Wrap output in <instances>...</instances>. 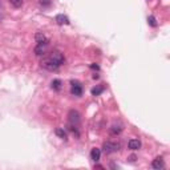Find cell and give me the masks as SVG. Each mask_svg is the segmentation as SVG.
I'll return each mask as SVG.
<instances>
[{
    "instance_id": "2",
    "label": "cell",
    "mask_w": 170,
    "mask_h": 170,
    "mask_svg": "<svg viewBox=\"0 0 170 170\" xmlns=\"http://www.w3.org/2000/svg\"><path fill=\"white\" fill-rule=\"evenodd\" d=\"M121 148V144L120 142H113V141H108V142L104 144L103 149L105 153H108V154H110V153H114V151H118Z\"/></svg>"
},
{
    "instance_id": "11",
    "label": "cell",
    "mask_w": 170,
    "mask_h": 170,
    "mask_svg": "<svg viewBox=\"0 0 170 170\" xmlns=\"http://www.w3.org/2000/svg\"><path fill=\"white\" fill-rule=\"evenodd\" d=\"M100 156H101V151H100V149H97V148L92 149V151H90V158H92L94 162H97V161L100 160Z\"/></svg>"
},
{
    "instance_id": "12",
    "label": "cell",
    "mask_w": 170,
    "mask_h": 170,
    "mask_svg": "<svg viewBox=\"0 0 170 170\" xmlns=\"http://www.w3.org/2000/svg\"><path fill=\"white\" fill-rule=\"evenodd\" d=\"M122 132V125H113L110 129H109V133L112 135H117Z\"/></svg>"
},
{
    "instance_id": "9",
    "label": "cell",
    "mask_w": 170,
    "mask_h": 170,
    "mask_svg": "<svg viewBox=\"0 0 170 170\" xmlns=\"http://www.w3.org/2000/svg\"><path fill=\"white\" fill-rule=\"evenodd\" d=\"M128 146H129V149H132V150H138L141 148V142H140V140L132 138L128 142Z\"/></svg>"
},
{
    "instance_id": "18",
    "label": "cell",
    "mask_w": 170,
    "mask_h": 170,
    "mask_svg": "<svg viewBox=\"0 0 170 170\" xmlns=\"http://www.w3.org/2000/svg\"><path fill=\"white\" fill-rule=\"evenodd\" d=\"M39 3H40V5H43V7H49V5L52 4L50 0H39Z\"/></svg>"
},
{
    "instance_id": "20",
    "label": "cell",
    "mask_w": 170,
    "mask_h": 170,
    "mask_svg": "<svg viewBox=\"0 0 170 170\" xmlns=\"http://www.w3.org/2000/svg\"><path fill=\"white\" fill-rule=\"evenodd\" d=\"M130 161H135V156H130Z\"/></svg>"
},
{
    "instance_id": "6",
    "label": "cell",
    "mask_w": 170,
    "mask_h": 170,
    "mask_svg": "<svg viewBox=\"0 0 170 170\" xmlns=\"http://www.w3.org/2000/svg\"><path fill=\"white\" fill-rule=\"evenodd\" d=\"M71 92H72V94H75V96H81L82 94V87L78 82L72 81V89H71Z\"/></svg>"
},
{
    "instance_id": "13",
    "label": "cell",
    "mask_w": 170,
    "mask_h": 170,
    "mask_svg": "<svg viewBox=\"0 0 170 170\" xmlns=\"http://www.w3.org/2000/svg\"><path fill=\"white\" fill-rule=\"evenodd\" d=\"M56 135H59V137L60 138H63L64 141H66L68 140V135H66V132H65V130L64 129H61V128H57V129H56Z\"/></svg>"
},
{
    "instance_id": "8",
    "label": "cell",
    "mask_w": 170,
    "mask_h": 170,
    "mask_svg": "<svg viewBox=\"0 0 170 170\" xmlns=\"http://www.w3.org/2000/svg\"><path fill=\"white\" fill-rule=\"evenodd\" d=\"M35 40L37 44H48V39L43 32H37L35 35Z\"/></svg>"
},
{
    "instance_id": "4",
    "label": "cell",
    "mask_w": 170,
    "mask_h": 170,
    "mask_svg": "<svg viewBox=\"0 0 170 170\" xmlns=\"http://www.w3.org/2000/svg\"><path fill=\"white\" fill-rule=\"evenodd\" d=\"M49 57L52 59L56 64H59V65H63V64H64V61H65L64 55L61 53V52H59V50H55V52H52V53L49 55Z\"/></svg>"
},
{
    "instance_id": "7",
    "label": "cell",
    "mask_w": 170,
    "mask_h": 170,
    "mask_svg": "<svg viewBox=\"0 0 170 170\" xmlns=\"http://www.w3.org/2000/svg\"><path fill=\"white\" fill-rule=\"evenodd\" d=\"M47 48H48V44H37V47L35 48V55L36 56L45 55V52H47Z\"/></svg>"
},
{
    "instance_id": "15",
    "label": "cell",
    "mask_w": 170,
    "mask_h": 170,
    "mask_svg": "<svg viewBox=\"0 0 170 170\" xmlns=\"http://www.w3.org/2000/svg\"><path fill=\"white\" fill-rule=\"evenodd\" d=\"M103 92H104V87H103V85H100V87H96V88L92 89V94L93 96H98V94H101Z\"/></svg>"
},
{
    "instance_id": "19",
    "label": "cell",
    "mask_w": 170,
    "mask_h": 170,
    "mask_svg": "<svg viewBox=\"0 0 170 170\" xmlns=\"http://www.w3.org/2000/svg\"><path fill=\"white\" fill-rule=\"evenodd\" d=\"M90 68H92V69H96V71L100 69V66H98L97 64H90Z\"/></svg>"
},
{
    "instance_id": "1",
    "label": "cell",
    "mask_w": 170,
    "mask_h": 170,
    "mask_svg": "<svg viewBox=\"0 0 170 170\" xmlns=\"http://www.w3.org/2000/svg\"><path fill=\"white\" fill-rule=\"evenodd\" d=\"M41 66L44 68V69L53 72V71H56V69H59V66H60V65H59V64H56L55 61L48 56V57H45V59L41 60Z\"/></svg>"
},
{
    "instance_id": "16",
    "label": "cell",
    "mask_w": 170,
    "mask_h": 170,
    "mask_svg": "<svg viewBox=\"0 0 170 170\" xmlns=\"http://www.w3.org/2000/svg\"><path fill=\"white\" fill-rule=\"evenodd\" d=\"M9 3L12 4L15 8H20L23 5V0H9Z\"/></svg>"
},
{
    "instance_id": "5",
    "label": "cell",
    "mask_w": 170,
    "mask_h": 170,
    "mask_svg": "<svg viewBox=\"0 0 170 170\" xmlns=\"http://www.w3.org/2000/svg\"><path fill=\"white\" fill-rule=\"evenodd\" d=\"M151 167H153V169H157V170L163 169V167H165V162H163V158H162V157H157L156 160H153Z\"/></svg>"
},
{
    "instance_id": "14",
    "label": "cell",
    "mask_w": 170,
    "mask_h": 170,
    "mask_svg": "<svg viewBox=\"0 0 170 170\" xmlns=\"http://www.w3.org/2000/svg\"><path fill=\"white\" fill-rule=\"evenodd\" d=\"M61 85H63L61 80H59V78H56V80H53V81H52V89H55V90H60V89H61Z\"/></svg>"
},
{
    "instance_id": "3",
    "label": "cell",
    "mask_w": 170,
    "mask_h": 170,
    "mask_svg": "<svg viewBox=\"0 0 170 170\" xmlns=\"http://www.w3.org/2000/svg\"><path fill=\"white\" fill-rule=\"evenodd\" d=\"M68 117H69V124L71 125H75V126L80 125V114H78L77 110H71Z\"/></svg>"
},
{
    "instance_id": "17",
    "label": "cell",
    "mask_w": 170,
    "mask_h": 170,
    "mask_svg": "<svg viewBox=\"0 0 170 170\" xmlns=\"http://www.w3.org/2000/svg\"><path fill=\"white\" fill-rule=\"evenodd\" d=\"M148 21H149V24L151 25V27H157L158 24H157V21H156V18H154V16H149V18H148Z\"/></svg>"
},
{
    "instance_id": "10",
    "label": "cell",
    "mask_w": 170,
    "mask_h": 170,
    "mask_svg": "<svg viewBox=\"0 0 170 170\" xmlns=\"http://www.w3.org/2000/svg\"><path fill=\"white\" fill-rule=\"evenodd\" d=\"M56 23H57L59 25H66V24H69V19L66 18L65 15H57L56 16Z\"/></svg>"
}]
</instances>
